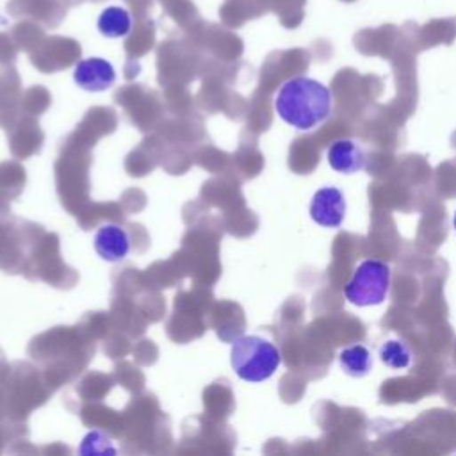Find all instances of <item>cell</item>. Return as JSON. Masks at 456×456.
Returning a JSON list of instances; mask_svg holds the SVG:
<instances>
[{
    "mask_svg": "<svg viewBox=\"0 0 456 456\" xmlns=\"http://www.w3.org/2000/svg\"><path fill=\"white\" fill-rule=\"evenodd\" d=\"M379 360L390 369H404L411 362V351L403 340L390 338L381 344Z\"/></svg>",
    "mask_w": 456,
    "mask_h": 456,
    "instance_id": "obj_10",
    "label": "cell"
},
{
    "mask_svg": "<svg viewBox=\"0 0 456 456\" xmlns=\"http://www.w3.org/2000/svg\"><path fill=\"white\" fill-rule=\"evenodd\" d=\"M94 251L105 262H121L130 251V237L125 228L107 223L98 226L93 237Z\"/></svg>",
    "mask_w": 456,
    "mask_h": 456,
    "instance_id": "obj_6",
    "label": "cell"
},
{
    "mask_svg": "<svg viewBox=\"0 0 456 456\" xmlns=\"http://www.w3.org/2000/svg\"><path fill=\"white\" fill-rule=\"evenodd\" d=\"M73 80L84 91L100 93L114 86L116 71L109 61L102 57H87L75 64Z\"/></svg>",
    "mask_w": 456,
    "mask_h": 456,
    "instance_id": "obj_5",
    "label": "cell"
},
{
    "mask_svg": "<svg viewBox=\"0 0 456 456\" xmlns=\"http://www.w3.org/2000/svg\"><path fill=\"white\" fill-rule=\"evenodd\" d=\"M452 224H454V228H456V212H454V217H452Z\"/></svg>",
    "mask_w": 456,
    "mask_h": 456,
    "instance_id": "obj_11",
    "label": "cell"
},
{
    "mask_svg": "<svg viewBox=\"0 0 456 456\" xmlns=\"http://www.w3.org/2000/svg\"><path fill=\"white\" fill-rule=\"evenodd\" d=\"M390 287V267L381 260H363L344 287L346 299L356 306H374L385 301Z\"/></svg>",
    "mask_w": 456,
    "mask_h": 456,
    "instance_id": "obj_3",
    "label": "cell"
},
{
    "mask_svg": "<svg viewBox=\"0 0 456 456\" xmlns=\"http://www.w3.org/2000/svg\"><path fill=\"white\" fill-rule=\"evenodd\" d=\"M308 212L319 226L338 228L346 217V198L337 187H322L312 196Z\"/></svg>",
    "mask_w": 456,
    "mask_h": 456,
    "instance_id": "obj_4",
    "label": "cell"
},
{
    "mask_svg": "<svg viewBox=\"0 0 456 456\" xmlns=\"http://www.w3.org/2000/svg\"><path fill=\"white\" fill-rule=\"evenodd\" d=\"M132 28V18L126 9L110 5L102 11L98 18V30L105 37H125Z\"/></svg>",
    "mask_w": 456,
    "mask_h": 456,
    "instance_id": "obj_9",
    "label": "cell"
},
{
    "mask_svg": "<svg viewBox=\"0 0 456 456\" xmlns=\"http://www.w3.org/2000/svg\"><path fill=\"white\" fill-rule=\"evenodd\" d=\"M338 363L342 370L351 378H363L372 369V356L370 351L362 344H353L344 347L338 354Z\"/></svg>",
    "mask_w": 456,
    "mask_h": 456,
    "instance_id": "obj_8",
    "label": "cell"
},
{
    "mask_svg": "<svg viewBox=\"0 0 456 456\" xmlns=\"http://www.w3.org/2000/svg\"><path fill=\"white\" fill-rule=\"evenodd\" d=\"M326 159L331 169L342 175H353L363 169L365 155L360 146L349 139H338L331 142L326 151Z\"/></svg>",
    "mask_w": 456,
    "mask_h": 456,
    "instance_id": "obj_7",
    "label": "cell"
},
{
    "mask_svg": "<svg viewBox=\"0 0 456 456\" xmlns=\"http://www.w3.org/2000/svg\"><path fill=\"white\" fill-rule=\"evenodd\" d=\"M276 114L297 130H312L331 112V91L310 77H294L281 84L274 98Z\"/></svg>",
    "mask_w": 456,
    "mask_h": 456,
    "instance_id": "obj_1",
    "label": "cell"
},
{
    "mask_svg": "<svg viewBox=\"0 0 456 456\" xmlns=\"http://www.w3.org/2000/svg\"><path fill=\"white\" fill-rule=\"evenodd\" d=\"M230 363L240 379L260 383L276 372L281 354L273 342L256 335H242L232 344Z\"/></svg>",
    "mask_w": 456,
    "mask_h": 456,
    "instance_id": "obj_2",
    "label": "cell"
}]
</instances>
